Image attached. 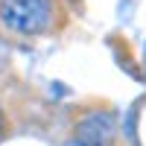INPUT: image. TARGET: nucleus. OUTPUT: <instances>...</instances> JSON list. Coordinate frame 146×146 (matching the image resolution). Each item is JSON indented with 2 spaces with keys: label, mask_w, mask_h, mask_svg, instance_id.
Returning <instances> with one entry per match:
<instances>
[{
  "label": "nucleus",
  "mask_w": 146,
  "mask_h": 146,
  "mask_svg": "<svg viewBox=\"0 0 146 146\" xmlns=\"http://www.w3.org/2000/svg\"><path fill=\"white\" fill-rule=\"evenodd\" d=\"M64 146H88V143H82V140H70V143H64Z\"/></svg>",
  "instance_id": "3"
},
{
  "label": "nucleus",
  "mask_w": 146,
  "mask_h": 146,
  "mask_svg": "<svg viewBox=\"0 0 146 146\" xmlns=\"http://www.w3.org/2000/svg\"><path fill=\"white\" fill-rule=\"evenodd\" d=\"M50 0H0V21L21 35H35L50 27Z\"/></svg>",
  "instance_id": "1"
},
{
  "label": "nucleus",
  "mask_w": 146,
  "mask_h": 146,
  "mask_svg": "<svg viewBox=\"0 0 146 146\" xmlns=\"http://www.w3.org/2000/svg\"><path fill=\"white\" fill-rule=\"evenodd\" d=\"M143 62H146V50H143Z\"/></svg>",
  "instance_id": "5"
},
{
  "label": "nucleus",
  "mask_w": 146,
  "mask_h": 146,
  "mask_svg": "<svg viewBox=\"0 0 146 146\" xmlns=\"http://www.w3.org/2000/svg\"><path fill=\"white\" fill-rule=\"evenodd\" d=\"M76 135H79L76 140L88 143V146H111V140H114V117L102 114V111H94L85 120H79Z\"/></svg>",
  "instance_id": "2"
},
{
  "label": "nucleus",
  "mask_w": 146,
  "mask_h": 146,
  "mask_svg": "<svg viewBox=\"0 0 146 146\" xmlns=\"http://www.w3.org/2000/svg\"><path fill=\"white\" fill-rule=\"evenodd\" d=\"M0 131H3V120H0Z\"/></svg>",
  "instance_id": "4"
}]
</instances>
